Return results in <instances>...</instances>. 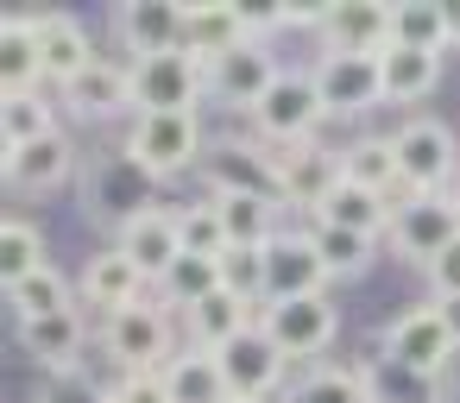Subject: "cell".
<instances>
[{"mask_svg":"<svg viewBox=\"0 0 460 403\" xmlns=\"http://www.w3.org/2000/svg\"><path fill=\"white\" fill-rule=\"evenodd\" d=\"M391 152H397V177H403V196H441L460 171V145L441 120H403L391 133Z\"/></svg>","mask_w":460,"mask_h":403,"instance_id":"obj_1","label":"cell"},{"mask_svg":"<svg viewBox=\"0 0 460 403\" xmlns=\"http://www.w3.org/2000/svg\"><path fill=\"white\" fill-rule=\"evenodd\" d=\"M102 353L120 365V372H164L177 353H171V315L158 302H133L120 315L102 321Z\"/></svg>","mask_w":460,"mask_h":403,"instance_id":"obj_2","label":"cell"},{"mask_svg":"<svg viewBox=\"0 0 460 403\" xmlns=\"http://www.w3.org/2000/svg\"><path fill=\"white\" fill-rule=\"evenodd\" d=\"M127 158L146 177H177L202 158V120L196 114H139L127 133Z\"/></svg>","mask_w":460,"mask_h":403,"instance_id":"obj_3","label":"cell"},{"mask_svg":"<svg viewBox=\"0 0 460 403\" xmlns=\"http://www.w3.org/2000/svg\"><path fill=\"white\" fill-rule=\"evenodd\" d=\"M391 246L429 271L447 246H460V202L454 196H403L391 208Z\"/></svg>","mask_w":460,"mask_h":403,"instance_id":"obj_4","label":"cell"},{"mask_svg":"<svg viewBox=\"0 0 460 403\" xmlns=\"http://www.w3.org/2000/svg\"><path fill=\"white\" fill-rule=\"evenodd\" d=\"M328 120V108H322V89H315V76L309 70H284L271 89H265V101L252 108V127L265 133V139H278V145H309V133Z\"/></svg>","mask_w":460,"mask_h":403,"instance_id":"obj_5","label":"cell"},{"mask_svg":"<svg viewBox=\"0 0 460 403\" xmlns=\"http://www.w3.org/2000/svg\"><path fill=\"white\" fill-rule=\"evenodd\" d=\"M447 353H454V334H447L441 302H416V309H403V315L385 328V359H391L397 372L435 378V372L447 365Z\"/></svg>","mask_w":460,"mask_h":403,"instance_id":"obj_6","label":"cell"},{"mask_svg":"<svg viewBox=\"0 0 460 403\" xmlns=\"http://www.w3.org/2000/svg\"><path fill=\"white\" fill-rule=\"evenodd\" d=\"M114 32H120V45H127L133 64L177 57L190 45V7H183V0H127Z\"/></svg>","mask_w":460,"mask_h":403,"instance_id":"obj_7","label":"cell"},{"mask_svg":"<svg viewBox=\"0 0 460 403\" xmlns=\"http://www.w3.org/2000/svg\"><path fill=\"white\" fill-rule=\"evenodd\" d=\"M133 95H139V114H196V101L208 95V64L190 51L133 64Z\"/></svg>","mask_w":460,"mask_h":403,"instance_id":"obj_8","label":"cell"},{"mask_svg":"<svg viewBox=\"0 0 460 403\" xmlns=\"http://www.w3.org/2000/svg\"><path fill=\"white\" fill-rule=\"evenodd\" d=\"M259 328L271 334V346L284 353V359H315V353H328V340H334V302L328 296H296V302H265L259 309Z\"/></svg>","mask_w":460,"mask_h":403,"instance_id":"obj_9","label":"cell"},{"mask_svg":"<svg viewBox=\"0 0 460 403\" xmlns=\"http://www.w3.org/2000/svg\"><path fill=\"white\" fill-rule=\"evenodd\" d=\"M152 284H164L171 277V265L183 258V208H164V202H152V208H139L127 227H120V240H114Z\"/></svg>","mask_w":460,"mask_h":403,"instance_id":"obj_10","label":"cell"},{"mask_svg":"<svg viewBox=\"0 0 460 403\" xmlns=\"http://www.w3.org/2000/svg\"><path fill=\"white\" fill-rule=\"evenodd\" d=\"M341 152H322L315 139L309 145H284L278 152V202H290V208H303V215H315L334 189H341Z\"/></svg>","mask_w":460,"mask_h":403,"instance_id":"obj_11","label":"cell"},{"mask_svg":"<svg viewBox=\"0 0 460 403\" xmlns=\"http://www.w3.org/2000/svg\"><path fill=\"white\" fill-rule=\"evenodd\" d=\"M328 265L315 252L309 233H278L265 246V302H296V296H322Z\"/></svg>","mask_w":460,"mask_h":403,"instance_id":"obj_12","label":"cell"},{"mask_svg":"<svg viewBox=\"0 0 460 403\" xmlns=\"http://www.w3.org/2000/svg\"><path fill=\"white\" fill-rule=\"evenodd\" d=\"M221 378H227V397H240V403H265V390L284 378V353L271 346V334L252 321L240 340H227L221 353Z\"/></svg>","mask_w":460,"mask_h":403,"instance_id":"obj_13","label":"cell"},{"mask_svg":"<svg viewBox=\"0 0 460 403\" xmlns=\"http://www.w3.org/2000/svg\"><path fill=\"white\" fill-rule=\"evenodd\" d=\"M315 89H322V108L328 114H366L385 101V76H378V57H334L322 51V64L309 70Z\"/></svg>","mask_w":460,"mask_h":403,"instance_id":"obj_14","label":"cell"},{"mask_svg":"<svg viewBox=\"0 0 460 403\" xmlns=\"http://www.w3.org/2000/svg\"><path fill=\"white\" fill-rule=\"evenodd\" d=\"M322 45L334 57H385L391 51V7H385V0H347V7H328Z\"/></svg>","mask_w":460,"mask_h":403,"instance_id":"obj_15","label":"cell"},{"mask_svg":"<svg viewBox=\"0 0 460 403\" xmlns=\"http://www.w3.org/2000/svg\"><path fill=\"white\" fill-rule=\"evenodd\" d=\"M64 108H76L83 120H114V114L139 108V95H133V64L95 57L76 83H64Z\"/></svg>","mask_w":460,"mask_h":403,"instance_id":"obj_16","label":"cell"},{"mask_svg":"<svg viewBox=\"0 0 460 403\" xmlns=\"http://www.w3.org/2000/svg\"><path fill=\"white\" fill-rule=\"evenodd\" d=\"M146 284H152V277H146L120 246H102V252L83 265V302L102 309V321L120 315V309H133V302H146Z\"/></svg>","mask_w":460,"mask_h":403,"instance_id":"obj_17","label":"cell"},{"mask_svg":"<svg viewBox=\"0 0 460 403\" xmlns=\"http://www.w3.org/2000/svg\"><path fill=\"white\" fill-rule=\"evenodd\" d=\"M246 45H265L259 32H252V20H246V7H227V0H202V7H190V57H202V64H221V57H234V51H246Z\"/></svg>","mask_w":460,"mask_h":403,"instance_id":"obj_18","label":"cell"},{"mask_svg":"<svg viewBox=\"0 0 460 403\" xmlns=\"http://www.w3.org/2000/svg\"><path fill=\"white\" fill-rule=\"evenodd\" d=\"M45 89V51H39V13L0 20V95Z\"/></svg>","mask_w":460,"mask_h":403,"instance_id":"obj_19","label":"cell"},{"mask_svg":"<svg viewBox=\"0 0 460 403\" xmlns=\"http://www.w3.org/2000/svg\"><path fill=\"white\" fill-rule=\"evenodd\" d=\"M70 171H76V152H70L64 133H51V139L26 145V152H0V177H7V189H20V196H45V189H58Z\"/></svg>","mask_w":460,"mask_h":403,"instance_id":"obj_20","label":"cell"},{"mask_svg":"<svg viewBox=\"0 0 460 403\" xmlns=\"http://www.w3.org/2000/svg\"><path fill=\"white\" fill-rule=\"evenodd\" d=\"M278 76H284V70L271 64V51H265V45H246V51L208 64V95H221L227 108H259Z\"/></svg>","mask_w":460,"mask_h":403,"instance_id":"obj_21","label":"cell"},{"mask_svg":"<svg viewBox=\"0 0 460 403\" xmlns=\"http://www.w3.org/2000/svg\"><path fill=\"white\" fill-rule=\"evenodd\" d=\"M39 51H45V83H58V89L95 64V45H89L83 20H70V13H39Z\"/></svg>","mask_w":460,"mask_h":403,"instance_id":"obj_22","label":"cell"},{"mask_svg":"<svg viewBox=\"0 0 460 403\" xmlns=\"http://www.w3.org/2000/svg\"><path fill=\"white\" fill-rule=\"evenodd\" d=\"M20 340H26V353L45 372H76L83 365V346H89V328H83L76 309H64V315H45V321H26Z\"/></svg>","mask_w":460,"mask_h":403,"instance_id":"obj_23","label":"cell"},{"mask_svg":"<svg viewBox=\"0 0 460 403\" xmlns=\"http://www.w3.org/2000/svg\"><path fill=\"white\" fill-rule=\"evenodd\" d=\"M215 202V215H221V233H227V246H271L278 240V208L284 202H271V196H208Z\"/></svg>","mask_w":460,"mask_h":403,"instance_id":"obj_24","label":"cell"},{"mask_svg":"<svg viewBox=\"0 0 460 403\" xmlns=\"http://www.w3.org/2000/svg\"><path fill=\"white\" fill-rule=\"evenodd\" d=\"M183 321H190V346L221 353L227 340H240V334L252 328V302H240V296H227V290H215V296H202Z\"/></svg>","mask_w":460,"mask_h":403,"instance_id":"obj_25","label":"cell"},{"mask_svg":"<svg viewBox=\"0 0 460 403\" xmlns=\"http://www.w3.org/2000/svg\"><path fill=\"white\" fill-rule=\"evenodd\" d=\"M51 133H58V108L45 101V89L0 95V152H26V145H39Z\"/></svg>","mask_w":460,"mask_h":403,"instance_id":"obj_26","label":"cell"},{"mask_svg":"<svg viewBox=\"0 0 460 403\" xmlns=\"http://www.w3.org/2000/svg\"><path fill=\"white\" fill-rule=\"evenodd\" d=\"M164 384H171V403H234L227 397V378H221V359L202 353V346H183L164 365Z\"/></svg>","mask_w":460,"mask_h":403,"instance_id":"obj_27","label":"cell"},{"mask_svg":"<svg viewBox=\"0 0 460 403\" xmlns=\"http://www.w3.org/2000/svg\"><path fill=\"white\" fill-rule=\"evenodd\" d=\"M315 221L322 227H347V233H391V208H385V196H372V189H359V183H347L341 177V189L315 208Z\"/></svg>","mask_w":460,"mask_h":403,"instance_id":"obj_28","label":"cell"},{"mask_svg":"<svg viewBox=\"0 0 460 403\" xmlns=\"http://www.w3.org/2000/svg\"><path fill=\"white\" fill-rule=\"evenodd\" d=\"M378 76H385V101H422V95L441 83V57H435V51L391 45V51L378 57Z\"/></svg>","mask_w":460,"mask_h":403,"instance_id":"obj_29","label":"cell"},{"mask_svg":"<svg viewBox=\"0 0 460 403\" xmlns=\"http://www.w3.org/2000/svg\"><path fill=\"white\" fill-rule=\"evenodd\" d=\"M391 45H410V51H447L454 45V26H447V7H435V0H403V7H391Z\"/></svg>","mask_w":460,"mask_h":403,"instance_id":"obj_30","label":"cell"},{"mask_svg":"<svg viewBox=\"0 0 460 403\" xmlns=\"http://www.w3.org/2000/svg\"><path fill=\"white\" fill-rule=\"evenodd\" d=\"M45 265L51 258H45V227L39 221H26V215L0 221V290L20 284V277H32V271H45Z\"/></svg>","mask_w":460,"mask_h":403,"instance_id":"obj_31","label":"cell"},{"mask_svg":"<svg viewBox=\"0 0 460 403\" xmlns=\"http://www.w3.org/2000/svg\"><path fill=\"white\" fill-rule=\"evenodd\" d=\"M290 403H378V397H372L366 365H315V372H303Z\"/></svg>","mask_w":460,"mask_h":403,"instance_id":"obj_32","label":"cell"},{"mask_svg":"<svg viewBox=\"0 0 460 403\" xmlns=\"http://www.w3.org/2000/svg\"><path fill=\"white\" fill-rule=\"evenodd\" d=\"M7 309H13V321L26 328V321L64 315V309H76V302H70V284L45 265V271H32V277H20V284H7Z\"/></svg>","mask_w":460,"mask_h":403,"instance_id":"obj_33","label":"cell"},{"mask_svg":"<svg viewBox=\"0 0 460 403\" xmlns=\"http://www.w3.org/2000/svg\"><path fill=\"white\" fill-rule=\"evenodd\" d=\"M341 171H347V183H359V189H372V196H391V189H403L391 139H359L353 152H341Z\"/></svg>","mask_w":460,"mask_h":403,"instance_id":"obj_34","label":"cell"},{"mask_svg":"<svg viewBox=\"0 0 460 403\" xmlns=\"http://www.w3.org/2000/svg\"><path fill=\"white\" fill-rule=\"evenodd\" d=\"M309 240H315V252H322V265H328V277H359L366 265H372V233H347V227H309Z\"/></svg>","mask_w":460,"mask_h":403,"instance_id":"obj_35","label":"cell"},{"mask_svg":"<svg viewBox=\"0 0 460 403\" xmlns=\"http://www.w3.org/2000/svg\"><path fill=\"white\" fill-rule=\"evenodd\" d=\"M158 290H164V302H177V309L190 315L202 296H215V290H221V258H196V252H183Z\"/></svg>","mask_w":460,"mask_h":403,"instance_id":"obj_36","label":"cell"},{"mask_svg":"<svg viewBox=\"0 0 460 403\" xmlns=\"http://www.w3.org/2000/svg\"><path fill=\"white\" fill-rule=\"evenodd\" d=\"M221 290L240 302H265V252L259 246H227L221 252Z\"/></svg>","mask_w":460,"mask_h":403,"instance_id":"obj_37","label":"cell"},{"mask_svg":"<svg viewBox=\"0 0 460 403\" xmlns=\"http://www.w3.org/2000/svg\"><path fill=\"white\" fill-rule=\"evenodd\" d=\"M183 252H196V258H221V252H227V233H221V215H215V202H202V208H183Z\"/></svg>","mask_w":460,"mask_h":403,"instance_id":"obj_38","label":"cell"},{"mask_svg":"<svg viewBox=\"0 0 460 403\" xmlns=\"http://www.w3.org/2000/svg\"><path fill=\"white\" fill-rule=\"evenodd\" d=\"M102 403H171V384H164V372H120L102 390Z\"/></svg>","mask_w":460,"mask_h":403,"instance_id":"obj_39","label":"cell"},{"mask_svg":"<svg viewBox=\"0 0 460 403\" xmlns=\"http://www.w3.org/2000/svg\"><path fill=\"white\" fill-rule=\"evenodd\" d=\"M429 284H435V302H447V296H460V246H447L435 265H429Z\"/></svg>","mask_w":460,"mask_h":403,"instance_id":"obj_40","label":"cell"},{"mask_svg":"<svg viewBox=\"0 0 460 403\" xmlns=\"http://www.w3.org/2000/svg\"><path fill=\"white\" fill-rule=\"evenodd\" d=\"M441 315H447V334H454V346H460V296H447Z\"/></svg>","mask_w":460,"mask_h":403,"instance_id":"obj_41","label":"cell"},{"mask_svg":"<svg viewBox=\"0 0 460 403\" xmlns=\"http://www.w3.org/2000/svg\"><path fill=\"white\" fill-rule=\"evenodd\" d=\"M447 26H454V45H460V7H447Z\"/></svg>","mask_w":460,"mask_h":403,"instance_id":"obj_42","label":"cell"},{"mask_svg":"<svg viewBox=\"0 0 460 403\" xmlns=\"http://www.w3.org/2000/svg\"><path fill=\"white\" fill-rule=\"evenodd\" d=\"M454 202H460V189H454Z\"/></svg>","mask_w":460,"mask_h":403,"instance_id":"obj_43","label":"cell"},{"mask_svg":"<svg viewBox=\"0 0 460 403\" xmlns=\"http://www.w3.org/2000/svg\"><path fill=\"white\" fill-rule=\"evenodd\" d=\"M234 403H240V397H234Z\"/></svg>","mask_w":460,"mask_h":403,"instance_id":"obj_44","label":"cell"}]
</instances>
